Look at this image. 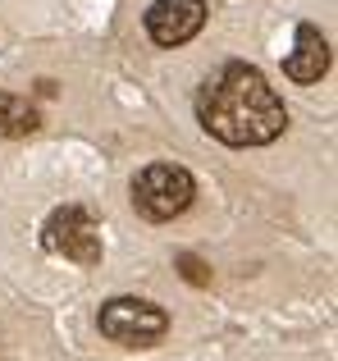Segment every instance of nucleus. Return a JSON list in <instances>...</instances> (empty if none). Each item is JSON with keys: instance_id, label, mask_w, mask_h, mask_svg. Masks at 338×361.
<instances>
[{"instance_id": "1", "label": "nucleus", "mask_w": 338, "mask_h": 361, "mask_svg": "<svg viewBox=\"0 0 338 361\" xmlns=\"http://www.w3.org/2000/svg\"><path fill=\"white\" fill-rule=\"evenodd\" d=\"M196 119L224 147H270L284 133V101L251 64H224L196 97Z\"/></svg>"}, {"instance_id": "2", "label": "nucleus", "mask_w": 338, "mask_h": 361, "mask_svg": "<svg viewBox=\"0 0 338 361\" xmlns=\"http://www.w3.org/2000/svg\"><path fill=\"white\" fill-rule=\"evenodd\" d=\"M196 183L183 165H146L142 174L133 178V206L142 220H174L192 206Z\"/></svg>"}, {"instance_id": "3", "label": "nucleus", "mask_w": 338, "mask_h": 361, "mask_svg": "<svg viewBox=\"0 0 338 361\" xmlns=\"http://www.w3.org/2000/svg\"><path fill=\"white\" fill-rule=\"evenodd\" d=\"M169 329V316L146 298H110L101 307V334L128 348H151Z\"/></svg>"}, {"instance_id": "4", "label": "nucleus", "mask_w": 338, "mask_h": 361, "mask_svg": "<svg viewBox=\"0 0 338 361\" xmlns=\"http://www.w3.org/2000/svg\"><path fill=\"white\" fill-rule=\"evenodd\" d=\"M42 243H46V252L69 256V261H78V265L101 261V224L92 220L82 206H60V211L46 220Z\"/></svg>"}, {"instance_id": "5", "label": "nucleus", "mask_w": 338, "mask_h": 361, "mask_svg": "<svg viewBox=\"0 0 338 361\" xmlns=\"http://www.w3.org/2000/svg\"><path fill=\"white\" fill-rule=\"evenodd\" d=\"M206 27V0H156L146 9V32L156 46H183Z\"/></svg>"}, {"instance_id": "6", "label": "nucleus", "mask_w": 338, "mask_h": 361, "mask_svg": "<svg viewBox=\"0 0 338 361\" xmlns=\"http://www.w3.org/2000/svg\"><path fill=\"white\" fill-rule=\"evenodd\" d=\"M284 73L293 82H320L330 73V42L320 37V27H311V23L297 27V42L284 60Z\"/></svg>"}, {"instance_id": "7", "label": "nucleus", "mask_w": 338, "mask_h": 361, "mask_svg": "<svg viewBox=\"0 0 338 361\" xmlns=\"http://www.w3.org/2000/svg\"><path fill=\"white\" fill-rule=\"evenodd\" d=\"M37 128H42V115H37L32 101L0 92V137H27Z\"/></svg>"}, {"instance_id": "8", "label": "nucleus", "mask_w": 338, "mask_h": 361, "mask_svg": "<svg viewBox=\"0 0 338 361\" xmlns=\"http://www.w3.org/2000/svg\"><path fill=\"white\" fill-rule=\"evenodd\" d=\"M178 274H183L192 288H206V283H211V270H206V261H201V256H192V252L178 256Z\"/></svg>"}]
</instances>
